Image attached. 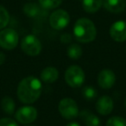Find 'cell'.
<instances>
[{"instance_id":"44dd1931","label":"cell","mask_w":126,"mask_h":126,"mask_svg":"<svg viewBox=\"0 0 126 126\" xmlns=\"http://www.w3.org/2000/svg\"><path fill=\"white\" fill-rule=\"evenodd\" d=\"M97 91L93 86H85L82 90V95L86 100H93L97 97Z\"/></svg>"},{"instance_id":"ac0fdd59","label":"cell","mask_w":126,"mask_h":126,"mask_svg":"<svg viewBox=\"0 0 126 126\" xmlns=\"http://www.w3.org/2000/svg\"><path fill=\"white\" fill-rule=\"evenodd\" d=\"M83 50L79 44L73 43L67 48V55L73 60H78L82 56Z\"/></svg>"},{"instance_id":"4316f807","label":"cell","mask_w":126,"mask_h":126,"mask_svg":"<svg viewBox=\"0 0 126 126\" xmlns=\"http://www.w3.org/2000/svg\"><path fill=\"white\" fill-rule=\"evenodd\" d=\"M24 126H35V125H33V124H26V125H24Z\"/></svg>"},{"instance_id":"484cf974","label":"cell","mask_w":126,"mask_h":126,"mask_svg":"<svg viewBox=\"0 0 126 126\" xmlns=\"http://www.w3.org/2000/svg\"><path fill=\"white\" fill-rule=\"evenodd\" d=\"M67 126H80L78 123L75 122H72V123H69V124H67Z\"/></svg>"},{"instance_id":"5bb4252c","label":"cell","mask_w":126,"mask_h":126,"mask_svg":"<svg viewBox=\"0 0 126 126\" xmlns=\"http://www.w3.org/2000/svg\"><path fill=\"white\" fill-rule=\"evenodd\" d=\"M86 126H102L100 119L88 110H83L79 114Z\"/></svg>"},{"instance_id":"ba28073f","label":"cell","mask_w":126,"mask_h":126,"mask_svg":"<svg viewBox=\"0 0 126 126\" xmlns=\"http://www.w3.org/2000/svg\"><path fill=\"white\" fill-rule=\"evenodd\" d=\"M16 121L20 124H29L36 119L37 117V110L33 106H27L21 107L17 110V111L15 114Z\"/></svg>"},{"instance_id":"2e32d148","label":"cell","mask_w":126,"mask_h":126,"mask_svg":"<svg viewBox=\"0 0 126 126\" xmlns=\"http://www.w3.org/2000/svg\"><path fill=\"white\" fill-rule=\"evenodd\" d=\"M1 107H2L3 110L5 112L6 114H11L14 113L15 108H16V105H15V102L11 97L5 96L3 98L2 101H1Z\"/></svg>"},{"instance_id":"3957f363","label":"cell","mask_w":126,"mask_h":126,"mask_svg":"<svg viewBox=\"0 0 126 126\" xmlns=\"http://www.w3.org/2000/svg\"><path fill=\"white\" fill-rule=\"evenodd\" d=\"M66 82L71 87L77 88L83 85L85 81V73L79 66H70L65 73Z\"/></svg>"},{"instance_id":"8fae6325","label":"cell","mask_w":126,"mask_h":126,"mask_svg":"<svg viewBox=\"0 0 126 126\" xmlns=\"http://www.w3.org/2000/svg\"><path fill=\"white\" fill-rule=\"evenodd\" d=\"M95 107L97 111L101 115H109L113 110V100L110 97L104 95L98 99Z\"/></svg>"},{"instance_id":"ffe728a7","label":"cell","mask_w":126,"mask_h":126,"mask_svg":"<svg viewBox=\"0 0 126 126\" xmlns=\"http://www.w3.org/2000/svg\"><path fill=\"white\" fill-rule=\"evenodd\" d=\"M10 21V15L8 11L4 7L0 5V30L4 29L7 26Z\"/></svg>"},{"instance_id":"5b68a950","label":"cell","mask_w":126,"mask_h":126,"mask_svg":"<svg viewBox=\"0 0 126 126\" xmlns=\"http://www.w3.org/2000/svg\"><path fill=\"white\" fill-rule=\"evenodd\" d=\"M21 48L30 56H36L42 51V43L34 35H27L22 40Z\"/></svg>"},{"instance_id":"d4e9b609","label":"cell","mask_w":126,"mask_h":126,"mask_svg":"<svg viewBox=\"0 0 126 126\" xmlns=\"http://www.w3.org/2000/svg\"><path fill=\"white\" fill-rule=\"evenodd\" d=\"M4 61H5V55H4V53L0 52V65L4 64Z\"/></svg>"},{"instance_id":"4fadbf2b","label":"cell","mask_w":126,"mask_h":126,"mask_svg":"<svg viewBox=\"0 0 126 126\" xmlns=\"http://www.w3.org/2000/svg\"><path fill=\"white\" fill-rule=\"evenodd\" d=\"M41 79L45 83H54L57 80L59 77V72L54 67H45L41 72L40 74Z\"/></svg>"},{"instance_id":"603a6c76","label":"cell","mask_w":126,"mask_h":126,"mask_svg":"<svg viewBox=\"0 0 126 126\" xmlns=\"http://www.w3.org/2000/svg\"><path fill=\"white\" fill-rule=\"evenodd\" d=\"M0 126H18L17 123L9 117H4L0 119Z\"/></svg>"},{"instance_id":"e0dca14e","label":"cell","mask_w":126,"mask_h":126,"mask_svg":"<svg viewBox=\"0 0 126 126\" xmlns=\"http://www.w3.org/2000/svg\"><path fill=\"white\" fill-rule=\"evenodd\" d=\"M23 12L29 17H35L40 13V7L35 3H27L23 6Z\"/></svg>"},{"instance_id":"9a60e30c","label":"cell","mask_w":126,"mask_h":126,"mask_svg":"<svg viewBox=\"0 0 126 126\" xmlns=\"http://www.w3.org/2000/svg\"><path fill=\"white\" fill-rule=\"evenodd\" d=\"M103 5V0H82V7L88 13L97 12Z\"/></svg>"},{"instance_id":"cb8c5ba5","label":"cell","mask_w":126,"mask_h":126,"mask_svg":"<svg viewBox=\"0 0 126 126\" xmlns=\"http://www.w3.org/2000/svg\"><path fill=\"white\" fill-rule=\"evenodd\" d=\"M61 42H63L64 43H67V42H69L71 41L70 35H68V34H65V35H63L62 36H61Z\"/></svg>"},{"instance_id":"8992f818","label":"cell","mask_w":126,"mask_h":126,"mask_svg":"<svg viewBox=\"0 0 126 126\" xmlns=\"http://www.w3.org/2000/svg\"><path fill=\"white\" fill-rule=\"evenodd\" d=\"M19 41L17 32L13 29H3L0 31V47L11 50L16 47Z\"/></svg>"},{"instance_id":"6da1fadb","label":"cell","mask_w":126,"mask_h":126,"mask_svg":"<svg viewBox=\"0 0 126 126\" xmlns=\"http://www.w3.org/2000/svg\"><path fill=\"white\" fill-rule=\"evenodd\" d=\"M42 86L41 80L35 76H28L20 81L17 97L23 104H33L40 98Z\"/></svg>"},{"instance_id":"30bf717a","label":"cell","mask_w":126,"mask_h":126,"mask_svg":"<svg viewBox=\"0 0 126 126\" xmlns=\"http://www.w3.org/2000/svg\"><path fill=\"white\" fill-rule=\"evenodd\" d=\"M116 82V75L110 69H103L98 75V84L103 89H110Z\"/></svg>"},{"instance_id":"d6986e66","label":"cell","mask_w":126,"mask_h":126,"mask_svg":"<svg viewBox=\"0 0 126 126\" xmlns=\"http://www.w3.org/2000/svg\"><path fill=\"white\" fill-rule=\"evenodd\" d=\"M39 3L43 9L54 10L61 5L62 0H39Z\"/></svg>"},{"instance_id":"7402d4cb","label":"cell","mask_w":126,"mask_h":126,"mask_svg":"<svg viewBox=\"0 0 126 126\" xmlns=\"http://www.w3.org/2000/svg\"><path fill=\"white\" fill-rule=\"evenodd\" d=\"M106 126H126V120L122 117H112L106 122Z\"/></svg>"},{"instance_id":"277c9868","label":"cell","mask_w":126,"mask_h":126,"mask_svg":"<svg viewBox=\"0 0 126 126\" xmlns=\"http://www.w3.org/2000/svg\"><path fill=\"white\" fill-rule=\"evenodd\" d=\"M58 109L61 115L67 120H72L79 115V108L77 104L70 98L61 99L58 105Z\"/></svg>"},{"instance_id":"52a82bcc","label":"cell","mask_w":126,"mask_h":126,"mask_svg":"<svg viewBox=\"0 0 126 126\" xmlns=\"http://www.w3.org/2000/svg\"><path fill=\"white\" fill-rule=\"evenodd\" d=\"M69 22H70L69 14L66 11L61 9L54 11L49 17L51 27L56 30H61L66 28L68 25Z\"/></svg>"},{"instance_id":"9c48e42d","label":"cell","mask_w":126,"mask_h":126,"mask_svg":"<svg viewBox=\"0 0 126 126\" xmlns=\"http://www.w3.org/2000/svg\"><path fill=\"white\" fill-rule=\"evenodd\" d=\"M110 35L114 41L118 42L126 40V22L119 20L113 23L110 28Z\"/></svg>"},{"instance_id":"7a4b0ae2","label":"cell","mask_w":126,"mask_h":126,"mask_svg":"<svg viewBox=\"0 0 126 126\" xmlns=\"http://www.w3.org/2000/svg\"><path fill=\"white\" fill-rule=\"evenodd\" d=\"M74 35L78 42L88 43L96 38V27L92 20L84 17L79 18L74 24Z\"/></svg>"},{"instance_id":"83f0119b","label":"cell","mask_w":126,"mask_h":126,"mask_svg":"<svg viewBox=\"0 0 126 126\" xmlns=\"http://www.w3.org/2000/svg\"><path fill=\"white\" fill-rule=\"evenodd\" d=\"M124 105H125V106H126V98H125V101H124Z\"/></svg>"},{"instance_id":"7c38bea8","label":"cell","mask_w":126,"mask_h":126,"mask_svg":"<svg viewBox=\"0 0 126 126\" xmlns=\"http://www.w3.org/2000/svg\"><path fill=\"white\" fill-rule=\"evenodd\" d=\"M103 5L110 12L119 13L125 10L126 0H103Z\"/></svg>"}]
</instances>
